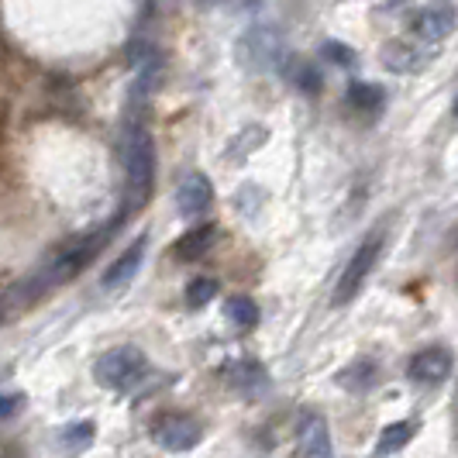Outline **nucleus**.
Returning <instances> with one entry per match:
<instances>
[{"instance_id":"obj_18","label":"nucleus","mask_w":458,"mask_h":458,"mask_svg":"<svg viewBox=\"0 0 458 458\" xmlns=\"http://www.w3.org/2000/svg\"><path fill=\"white\" fill-rule=\"evenodd\" d=\"M372 379H376V366L372 362H352L338 376V383L348 386V390H366V386H372Z\"/></svg>"},{"instance_id":"obj_4","label":"nucleus","mask_w":458,"mask_h":458,"mask_svg":"<svg viewBox=\"0 0 458 458\" xmlns=\"http://www.w3.org/2000/svg\"><path fill=\"white\" fill-rule=\"evenodd\" d=\"M379 252H383V234L376 231V234H369L366 242L355 249L352 262L344 266L342 279H338V290H335V303H348V300L359 297L362 283H366L369 273L376 269V259H379Z\"/></svg>"},{"instance_id":"obj_5","label":"nucleus","mask_w":458,"mask_h":458,"mask_svg":"<svg viewBox=\"0 0 458 458\" xmlns=\"http://www.w3.org/2000/svg\"><path fill=\"white\" fill-rule=\"evenodd\" d=\"M200 437H204V428L186 413H165L152 428V441L165 452H190L200 445Z\"/></svg>"},{"instance_id":"obj_1","label":"nucleus","mask_w":458,"mask_h":458,"mask_svg":"<svg viewBox=\"0 0 458 458\" xmlns=\"http://www.w3.org/2000/svg\"><path fill=\"white\" fill-rule=\"evenodd\" d=\"M121 156H124V176H128V204L138 210L145 207L156 186V141L141 124H135L124 131Z\"/></svg>"},{"instance_id":"obj_3","label":"nucleus","mask_w":458,"mask_h":458,"mask_svg":"<svg viewBox=\"0 0 458 458\" xmlns=\"http://www.w3.org/2000/svg\"><path fill=\"white\" fill-rule=\"evenodd\" d=\"M111 238V228L104 231H93V234H87L83 242H76V245H69L66 252H59L52 262H48V269L42 276H35L28 286H35V293H42V290H48V286H59V283H66V279H72V276L80 273V269H87L90 266V259L97 252H100V245Z\"/></svg>"},{"instance_id":"obj_16","label":"nucleus","mask_w":458,"mask_h":458,"mask_svg":"<svg viewBox=\"0 0 458 458\" xmlns=\"http://www.w3.org/2000/svg\"><path fill=\"white\" fill-rule=\"evenodd\" d=\"M225 318H228L234 327H242V331H249L259 324V303L252 297H245V293H238V297H228L225 303Z\"/></svg>"},{"instance_id":"obj_15","label":"nucleus","mask_w":458,"mask_h":458,"mask_svg":"<svg viewBox=\"0 0 458 458\" xmlns=\"http://www.w3.org/2000/svg\"><path fill=\"white\" fill-rule=\"evenodd\" d=\"M348 104L355 107V111H379L383 104H386V93L383 87H376V83H366V80H355L352 87H348Z\"/></svg>"},{"instance_id":"obj_14","label":"nucleus","mask_w":458,"mask_h":458,"mask_svg":"<svg viewBox=\"0 0 458 458\" xmlns=\"http://www.w3.org/2000/svg\"><path fill=\"white\" fill-rule=\"evenodd\" d=\"M413 435H417V420H396V424H386L383 435H379V441H376V455H393V452L407 448Z\"/></svg>"},{"instance_id":"obj_17","label":"nucleus","mask_w":458,"mask_h":458,"mask_svg":"<svg viewBox=\"0 0 458 458\" xmlns=\"http://www.w3.org/2000/svg\"><path fill=\"white\" fill-rule=\"evenodd\" d=\"M93 435H97L93 420H72V424H66V428L59 431V441H63L66 452H87L93 445Z\"/></svg>"},{"instance_id":"obj_6","label":"nucleus","mask_w":458,"mask_h":458,"mask_svg":"<svg viewBox=\"0 0 458 458\" xmlns=\"http://www.w3.org/2000/svg\"><path fill=\"white\" fill-rule=\"evenodd\" d=\"M411 28L413 35L424 38V42H445L455 31V7L448 0L428 4V7H420L411 18Z\"/></svg>"},{"instance_id":"obj_11","label":"nucleus","mask_w":458,"mask_h":458,"mask_svg":"<svg viewBox=\"0 0 458 458\" xmlns=\"http://www.w3.org/2000/svg\"><path fill=\"white\" fill-rule=\"evenodd\" d=\"M428 52L424 48L411 46V42H403V38H393L383 46V66L390 69V72H420V69L428 66Z\"/></svg>"},{"instance_id":"obj_19","label":"nucleus","mask_w":458,"mask_h":458,"mask_svg":"<svg viewBox=\"0 0 458 458\" xmlns=\"http://www.w3.org/2000/svg\"><path fill=\"white\" fill-rule=\"evenodd\" d=\"M214 297H217V279H210V276H200L186 286V303L190 307H207Z\"/></svg>"},{"instance_id":"obj_22","label":"nucleus","mask_w":458,"mask_h":458,"mask_svg":"<svg viewBox=\"0 0 458 458\" xmlns=\"http://www.w3.org/2000/svg\"><path fill=\"white\" fill-rule=\"evenodd\" d=\"M324 52H331V59H335L338 66H348V63L355 59V52H352V48H344V46H338V42H327V46H324Z\"/></svg>"},{"instance_id":"obj_8","label":"nucleus","mask_w":458,"mask_h":458,"mask_svg":"<svg viewBox=\"0 0 458 458\" xmlns=\"http://www.w3.org/2000/svg\"><path fill=\"white\" fill-rule=\"evenodd\" d=\"M214 204V186L207 180L204 173H186L180 186H176V207H180V214L186 217H200L207 214Z\"/></svg>"},{"instance_id":"obj_13","label":"nucleus","mask_w":458,"mask_h":458,"mask_svg":"<svg viewBox=\"0 0 458 458\" xmlns=\"http://www.w3.org/2000/svg\"><path fill=\"white\" fill-rule=\"evenodd\" d=\"M214 245H217V225H200V228L186 231L183 238H176L173 255H176L180 262H197V259H204Z\"/></svg>"},{"instance_id":"obj_9","label":"nucleus","mask_w":458,"mask_h":458,"mask_svg":"<svg viewBox=\"0 0 458 458\" xmlns=\"http://www.w3.org/2000/svg\"><path fill=\"white\" fill-rule=\"evenodd\" d=\"M331 455V431L327 420L307 413L297 428V458H327Z\"/></svg>"},{"instance_id":"obj_2","label":"nucleus","mask_w":458,"mask_h":458,"mask_svg":"<svg viewBox=\"0 0 458 458\" xmlns=\"http://www.w3.org/2000/svg\"><path fill=\"white\" fill-rule=\"evenodd\" d=\"M145 372H148L145 352L135 348V344L111 348V352H104V355L93 362V379H97L104 390H131Z\"/></svg>"},{"instance_id":"obj_21","label":"nucleus","mask_w":458,"mask_h":458,"mask_svg":"<svg viewBox=\"0 0 458 458\" xmlns=\"http://www.w3.org/2000/svg\"><path fill=\"white\" fill-rule=\"evenodd\" d=\"M21 407H24L21 393H4V396H0V417H14Z\"/></svg>"},{"instance_id":"obj_20","label":"nucleus","mask_w":458,"mask_h":458,"mask_svg":"<svg viewBox=\"0 0 458 458\" xmlns=\"http://www.w3.org/2000/svg\"><path fill=\"white\" fill-rule=\"evenodd\" d=\"M297 87H300V90H307V93H318V90H321V76H318V69L300 66Z\"/></svg>"},{"instance_id":"obj_7","label":"nucleus","mask_w":458,"mask_h":458,"mask_svg":"<svg viewBox=\"0 0 458 458\" xmlns=\"http://www.w3.org/2000/svg\"><path fill=\"white\" fill-rule=\"evenodd\" d=\"M452 352L445 348V344H431V348H424V352H417L411 359V372L413 383H424V386H435V383H445L448 376H452Z\"/></svg>"},{"instance_id":"obj_12","label":"nucleus","mask_w":458,"mask_h":458,"mask_svg":"<svg viewBox=\"0 0 458 458\" xmlns=\"http://www.w3.org/2000/svg\"><path fill=\"white\" fill-rule=\"evenodd\" d=\"M221 376H225V383H228L231 390L238 393H255V390H266V383H269V376H266V369L252 362V359H242V362H228V366L221 369Z\"/></svg>"},{"instance_id":"obj_10","label":"nucleus","mask_w":458,"mask_h":458,"mask_svg":"<svg viewBox=\"0 0 458 458\" xmlns=\"http://www.w3.org/2000/svg\"><path fill=\"white\" fill-rule=\"evenodd\" d=\"M145 245H148V238L141 234L131 249H124V252L107 266V273H104V286H107V290H121V286H128V283L135 279L138 269H141V262H145Z\"/></svg>"}]
</instances>
